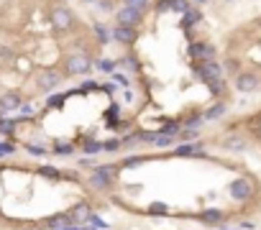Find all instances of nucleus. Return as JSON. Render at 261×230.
<instances>
[{
  "instance_id": "obj_25",
  "label": "nucleus",
  "mask_w": 261,
  "mask_h": 230,
  "mask_svg": "<svg viewBox=\"0 0 261 230\" xmlns=\"http://www.w3.org/2000/svg\"><path fill=\"white\" fill-rule=\"evenodd\" d=\"M62 102H64V95H57V97H51V100H49V105H54V107H57V105H62Z\"/></svg>"
},
{
  "instance_id": "obj_12",
  "label": "nucleus",
  "mask_w": 261,
  "mask_h": 230,
  "mask_svg": "<svg viewBox=\"0 0 261 230\" xmlns=\"http://www.w3.org/2000/svg\"><path fill=\"white\" fill-rule=\"evenodd\" d=\"M187 54H190L192 59H213V56H215V49H213L210 44H202V41H197V44H190Z\"/></svg>"
},
{
  "instance_id": "obj_16",
  "label": "nucleus",
  "mask_w": 261,
  "mask_h": 230,
  "mask_svg": "<svg viewBox=\"0 0 261 230\" xmlns=\"http://www.w3.org/2000/svg\"><path fill=\"white\" fill-rule=\"evenodd\" d=\"M69 225H74L69 215H57V217L49 220V227H69Z\"/></svg>"
},
{
  "instance_id": "obj_32",
  "label": "nucleus",
  "mask_w": 261,
  "mask_h": 230,
  "mask_svg": "<svg viewBox=\"0 0 261 230\" xmlns=\"http://www.w3.org/2000/svg\"><path fill=\"white\" fill-rule=\"evenodd\" d=\"M57 151H59V153H69L72 148H69V146H57Z\"/></svg>"
},
{
  "instance_id": "obj_2",
  "label": "nucleus",
  "mask_w": 261,
  "mask_h": 230,
  "mask_svg": "<svg viewBox=\"0 0 261 230\" xmlns=\"http://www.w3.org/2000/svg\"><path fill=\"white\" fill-rule=\"evenodd\" d=\"M64 69H67V74H72V77H80V74H87V72L92 69V62H90L87 54L77 51V54H69V56L64 59Z\"/></svg>"
},
{
  "instance_id": "obj_29",
  "label": "nucleus",
  "mask_w": 261,
  "mask_h": 230,
  "mask_svg": "<svg viewBox=\"0 0 261 230\" xmlns=\"http://www.w3.org/2000/svg\"><path fill=\"white\" fill-rule=\"evenodd\" d=\"M113 77H116V82H121V85H128V80H126L123 74H113Z\"/></svg>"
},
{
  "instance_id": "obj_7",
  "label": "nucleus",
  "mask_w": 261,
  "mask_h": 230,
  "mask_svg": "<svg viewBox=\"0 0 261 230\" xmlns=\"http://www.w3.org/2000/svg\"><path fill=\"white\" fill-rule=\"evenodd\" d=\"M116 18H118V23H121V26H138V23H141V18H143V13H141V11H136V8H126V6H123V8L118 11V16H116Z\"/></svg>"
},
{
  "instance_id": "obj_20",
  "label": "nucleus",
  "mask_w": 261,
  "mask_h": 230,
  "mask_svg": "<svg viewBox=\"0 0 261 230\" xmlns=\"http://www.w3.org/2000/svg\"><path fill=\"white\" fill-rule=\"evenodd\" d=\"M39 174H41V177H51V179H59V177H62V171L54 169V166H41Z\"/></svg>"
},
{
  "instance_id": "obj_26",
  "label": "nucleus",
  "mask_w": 261,
  "mask_h": 230,
  "mask_svg": "<svg viewBox=\"0 0 261 230\" xmlns=\"http://www.w3.org/2000/svg\"><path fill=\"white\" fill-rule=\"evenodd\" d=\"M151 212H167V205H159V202H156V205H151Z\"/></svg>"
},
{
  "instance_id": "obj_13",
  "label": "nucleus",
  "mask_w": 261,
  "mask_h": 230,
  "mask_svg": "<svg viewBox=\"0 0 261 230\" xmlns=\"http://www.w3.org/2000/svg\"><path fill=\"white\" fill-rule=\"evenodd\" d=\"M223 115H226V105L218 102V105H213V107L202 115V118H205V121H218V118H223Z\"/></svg>"
},
{
  "instance_id": "obj_24",
  "label": "nucleus",
  "mask_w": 261,
  "mask_h": 230,
  "mask_svg": "<svg viewBox=\"0 0 261 230\" xmlns=\"http://www.w3.org/2000/svg\"><path fill=\"white\" fill-rule=\"evenodd\" d=\"M177 153H179V156H190V153H195V148L192 146H179Z\"/></svg>"
},
{
  "instance_id": "obj_31",
  "label": "nucleus",
  "mask_w": 261,
  "mask_h": 230,
  "mask_svg": "<svg viewBox=\"0 0 261 230\" xmlns=\"http://www.w3.org/2000/svg\"><path fill=\"white\" fill-rule=\"evenodd\" d=\"M100 69H105V72H110V69H113V64H110V62H102V64H100Z\"/></svg>"
},
{
  "instance_id": "obj_5",
  "label": "nucleus",
  "mask_w": 261,
  "mask_h": 230,
  "mask_svg": "<svg viewBox=\"0 0 261 230\" xmlns=\"http://www.w3.org/2000/svg\"><path fill=\"white\" fill-rule=\"evenodd\" d=\"M59 82H62V77H59L57 69H46V72H41L36 77V85H39V90H44V92H51L54 87H59Z\"/></svg>"
},
{
  "instance_id": "obj_8",
  "label": "nucleus",
  "mask_w": 261,
  "mask_h": 230,
  "mask_svg": "<svg viewBox=\"0 0 261 230\" xmlns=\"http://www.w3.org/2000/svg\"><path fill=\"white\" fill-rule=\"evenodd\" d=\"M69 217H72V222H74V225H82V222H90L92 210H90V205H87V202H80V205H74V207L69 210Z\"/></svg>"
},
{
  "instance_id": "obj_22",
  "label": "nucleus",
  "mask_w": 261,
  "mask_h": 230,
  "mask_svg": "<svg viewBox=\"0 0 261 230\" xmlns=\"http://www.w3.org/2000/svg\"><path fill=\"white\" fill-rule=\"evenodd\" d=\"M156 11H159V13L172 11V0H159V3H156Z\"/></svg>"
},
{
  "instance_id": "obj_30",
  "label": "nucleus",
  "mask_w": 261,
  "mask_h": 230,
  "mask_svg": "<svg viewBox=\"0 0 261 230\" xmlns=\"http://www.w3.org/2000/svg\"><path fill=\"white\" fill-rule=\"evenodd\" d=\"M28 151L31 153H44V148H39V146H28Z\"/></svg>"
},
{
  "instance_id": "obj_9",
  "label": "nucleus",
  "mask_w": 261,
  "mask_h": 230,
  "mask_svg": "<svg viewBox=\"0 0 261 230\" xmlns=\"http://www.w3.org/2000/svg\"><path fill=\"white\" fill-rule=\"evenodd\" d=\"M236 87H238L241 92H253V90L258 87V77L251 74V72H241V74L236 77Z\"/></svg>"
},
{
  "instance_id": "obj_3",
  "label": "nucleus",
  "mask_w": 261,
  "mask_h": 230,
  "mask_svg": "<svg viewBox=\"0 0 261 230\" xmlns=\"http://www.w3.org/2000/svg\"><path fill=\"white\" fill-rule=\"evenodd\" d=\"M51 26L59 31V33H64V31H69L72 26H74V13L69 11V8H54L51 11Z\"/></svg>"
},
{
  "instance_id": "obj_4",
  "label": "nucleus",
  "mask_w": 261,
  "mask_h": 230,
  "mask_svg": "<svg viewBox=\"0 0 261 230\" xmlns=\"http://www.w3.org/2000/svg\"><path fill=\"white\" fill-rule=\"evenodd\" d=\"M116 174H118V166H100V169H95V174H92V187L108 189L110 184H113Z\"/></svg>"
},
{
  "instance_id": "obj_34",
  "label": "nucleus",
  "mask_w": 261,
  "mask_h": 230,
  "mask_svg": "<svg viewBox=\"0 0 261 230\" xmlns=\"http://www.w3.org/2000/svg\"><path fill=\"white\" fill-rule=\"evenodd\" d=\"M258 131H261V126H258Z\"/></svg>"
},
{
  "instance_id": "obj_15",
  "label": "nucleus",
  "mask_w": 261,
  "mask_h": 230,
  "mask_svg": "<svg viewBox=\"0 0 261 230\" xmlns=\"http://www.w3.org/2000/svg\"><path fill=\"white\" fill-rule=\"evenodd\" d=\"M123 6H126V8H136V11L146 13V11H148V6H151V0H123Z\"/></svg>"
},
{
  "instance_id": "obj_11",
  "label": "nucleus",
  "mask_w": 261,
  "mask_h": 230,
  "mask_svg": "<svg viewBox=\"0 0 261 230\" xmlns=\"http://www.w3.org/2000/svg\"><path fill=\"white\" fill-rule=\"evenodd\" d=\"M23 107V100L18 92H6L3 97H0V112H11V110H18Z\"/></svg>"
},
{
  "instance_id": "obj_33",
  "label": "nucleus",
  "mask_w": 261,
  "mask_h": 230,
  "mask_svg": "<svg viewBox=\"0 0 261 230\" xmlns=\"http://www.w3.org/2000/svg\"><path fill=\"white\" fill-rule=\"evenodd\" d=\"M82 3H95V0H82Z\"/></svg>"
},
{
  "instance_id": "obj_27",
  "label": "nucleus",
  "mask_w": 261,
  "mask_h": 230,
  "mask_svg": "<svg viewBox=\"0 0 261 230\" xmlns=\"http://www.w3.org/2000/svg\"><path fill=\"white\" fill-rule=\"evenodd\" d=\"M118 146H121V141H108V143H105V148H110V151H116Z\"/></svg>"
},
{
  "instance_id": "obj_17",
  "label": "nucleus",
  "mask_w": 261,
  "mask_h": 230,
  "mask_svg": "<svg viewBox=\"0 0 261 230\" xmlns=\"http://www.w3.org/2000/svg\"><path fill=\"white\" fill-rule=\"evenodd\" d=\"M202 220H205V222H220V220H223V212H220V210H205V212H202Z\"/></svg>"
},
{
  "instance_id": "obj_19",
  "label": "nucleus",
  "mask_w": 261,
  "mask_h": 230,
  "mask_svg": "<svg viewBox=\"0 0 261 230\" xmlns=\"http://www.w3.org/2000/svg\"><path fill=\"white\" fill-rule=\"evenodd\" d=\"M172 11H177V13H187V11H190V3H187V0H172Z\"/></svg>"
},
{
  "instance_id": "obj_28",
  "label": "nucleus",
  "mask_w": 261,
  "mask_h": 230,
  "mask_svg": "<svg viewBox=\"0 0 261 230\" xmlns=\"http://www.w3.org/2000/svg\"><path fill=\"white\" fill-rule=\"evenodd\" d=\"M141 161H143V159H128V161H126V166H138Z\"/></svg>"
},
{
  "instance_id": "obj_14",
  "label": "nucleus",
  "mask_w": 261,
  "mask_h": 230,
  "mask_svg": "<svg viewBox=\"0 0 261 230\" xmlns=\"http://www.w3.org/2000/svg\"><path fill=\"white\" fill-rule=\"evenodd\" d=\"M200 18H202V16H200L197 11H192V8H190L187 13L182 16V28H190V26H195V23H197Z\"/></svg>"
},
{
  "instance_id": "obj_6",
  "label": "nucleus",
  "mask_w": 261,
  "mask_h": 230,
  "mask_svg": "<svg viewBox=\"0 0 261 230\" xmlns=\"http://www.w3.org/2000/svg\"><path fill=\"white\" fill-rule=\"evenodd\" d=\"M113 36H116V41L118 44H126V46H133L136 41H138V31H136V26H116V31H113Z\"/></svg>"
},
{
  "instance_id": "obj_10",
  "label": "nucleus",
  "mask_w": 261,
  "mask_h": 230,
  "mask_svg": "<svg viewBox=\"0 0 261 230\" xmlns=\"http://www.w3.org/2000/svg\"><path fill=\"white\" fill-rule=\"evenodd\" d=\"M231 195H233V200H248V197L253 195L248 179H236V182H231Z\"/></svg>"
},
{
  "instance_id": "obj_23",
  "label": "nucleus",
  "mask_w": 261,
  "mask_h": 230,
  "mask_svg": "<svg viewBox=\"0 0 261 230\" xmlns=\"http://www.w3.org/2000/svg\"><path fill=\"white\" fill-rule=\"evenodd\" d=\"M0 133H8L11 136L13 133V123L11 121H0Z\"/></svg>"
},
{
  "instance_id": "obj_1",
  "label": "nucleus",
  "mask_w": 261,
  "mask_h": 230,
  "mask_svg": "<svg viewBox=\"0 0 261 230\" xmlns=\"http://www.w3.org/2000/svg\"><path fill=\"white\" fill-rule=\"evenodd\" d=\"M197 74H200V80H202V82H207V85H210V90H213V92H220V90H223V85H226V82H223V69H220L213 59H202V64L197 67Z\"/></svg>"
},
{
  "instance_id": "obj_21",
  "label": "nucleus",
  "mask_w": 261,
  "mask_h": 230,
  "mask_svg": "<svg viewBox=\"0 0 261 230\" xmlns=\"http://www.w3.org/2000/svg\"><path fill=\"white\" fill-rule=\"evenodd\" d=\"M102 148V143H97V141H85V151L87 153H95V151H100Z\"/></svg>"
},
{
  "instance_id": "obj_18",
  "label": "nucleus",
  "mask_w": 261,
  "mask_h": 230,
  "mask_svg": "<svg viewBox=\"0 0 261 230\" xmlns=\"http://www.w3.org/2000/svg\"><path fill=\"white\" fill-rule=\"evenodd\" d=\"M95 36H97L100 44H108V38H110V33H108V28L102 23H95Z\"/></svg>"
}]
</instances>
